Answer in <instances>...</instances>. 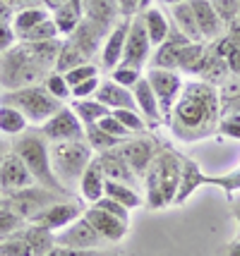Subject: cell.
Masks as SVG:
<instances>
[{
    "instance_id": "cell-1",
    "label": "cell",
    "mask_w": 240,
    "mask_h": 256,
    "mask_svg": "<svg viewBox=\"0 0 240 256\" xmlns=\"http://www.w3.org/2000/svg\"><path fill=\"white\" fill-rule=\"evenodd\" d=\"M221 96L218 89L209 82L194 79L185 82L180 98L173 106V112L168 118V127L175 139L180 142H202L206 136L218 132L221 124Z\"/></svg>"
},
{
    "instance_id": "cell-2",
    "label": "cell",
    "mask_w": 240,
    "mask_h": 256,
    "mask_svg": "<svg viewBox=\"0 0 240 256\" xmlns=\"http://www.w3.org/2000/svg\"><path fill=\"white\" fill-rule=\"evenodd\" d=\"M63 41H44V44H15L0 56V86L5 91L22 89L46 79L53 67Z\"/></svg>"
},
{
    "instance_id": "cell-3",
    "label": "cell",
    "mask_w": 240,
    "mask_h": 256,
    "mask_svg": "<svg viewBox=\"0 0 240 256\" xmlns=\"http://www.w3.org/2000/svg\"><path fill=\"white\" fill-rule=\"evenodd\" d=\"M180 172H183V158L180 156H175L173 151L156 154L147 175L142 178L144 201H147L149 208L159 211V208L173 206L175 194H178V184H180Z\"/></svg>"
},
{
    "instance_id": "cell-4",
    "label": "cell",
    "mask_w": 240,
    "mask_h": 256,
    "mask_svg": "<svg viewBox=\"0 0 240 256\" xmlns=\"http://www.w3.org/2000/svg\"><path fill=\"white\" fill-rule=\"evenodd\" d=\"M12 151L22 158L24 166L29 168V172H32V178H34L36 184L72 196V192H68L60 184V180L56 178V172H53V168H51V144L46 142V136L41 132L39 134L24 132V134H20V136H15V139H12Z\"/></svg>"
},
{
    "instance_id": "cell-5",
    "label": "cell",
    "mask_w": 240,
    "mask_h": 256,
    "mask_svg": "<svg viewBox=\"0 0 240 256\" xmlns=\"http://www.w3.org/2000/svg\"><path fill=\"white\" fill-rule=\"evenodd\" d=\"M94 151L87 139H72V142H56L51 144V168L60 180V184L68 192L77 190L82 172L92 163Z\"/></svg>"
},
{
    "instance_id": "cell-6",
    "label": "cell",
    "mask_w": 240,
    "mask_h": 256,
    "mask_svg": "<svg viewBox=\"0 0 240 256\" xmlns=\"http://www.w3.org/2000/svg\"><path fill=\"white\" fill-rule=\"evenodd\" d=\"M0 103L17 108V110L27 118V122L36 124V127H41L46 120H51V118L65 106V103H60L58 98H53V96L44 89V84H32V86L5 91V94L0 96Z\"/></svg>"
},
{
    "instance_id": "cell-7",
    "label": "cell",
    "mask_w": 240,
    "mask_h": 256,
    "mask_svg": "<svg viewBox=\"0 0 240 256\" xmlns=\"http://www.w3.org/2000/svg\"><path fill=\"white\" fill-rule=\"evenodd\" d=\"M0 196H3V204L10 206L17 216H22L27 223L34 220L41 211H46L51 204H56V201H60V199H70L68 194L46 190V187H41V184H32V187H27V190L12 192V194H0Z\"/></svg>"
},
{
    "instance_id": "cell-8",
    "label": "cell",
    "mask_w": 240,
    "mask_h": 256,
    "mask_svg": "<svg viewBox=\"0 0 240 256\" xmlns=\"http://www.w3.org/2000/svg\"><path fill=\"white\" fill-rule=\"evenodd\" d=\"M144 77H147L149 86H151L154 96H156V100H159L163 120L168 122V118H171V112H173V106L178 103V98H180V91H183V86H185L183 74H180L178 70L149 67Z\"/></svg>"
},
{
    "instance_id": "cell-9",
    "label": "cell",
    "mask_w": 240,
    "mask_h": 256,
    "mask_svg": "<svg viewBox=\"0 0 240 256\" xmlns=\"http://www.w3.org/2000/svg\"><path fill=\"white\" fill-rule=\"evenodd\" d=\"M151 48H154V46H151V41H149V36H147L142 14H135V17L130 20V29H127V38H125V53H123L120 65L142 70V67L149 65V60H151Z\"/></svg>"
},
{
    "instance_id": "cell-10",
    "label": "cell",
    "mask_w": 240,
    "mask_h": 256,
    "mask_svg": "<svg viewBox=\"0 0 240 256\" xmlns=\"http://www.w3.org/2000/svg\"><path fill=\"white\" fill-rule=\"evenodd\" d=\"M41 134L46 136L48 144L56 142H72V139H84V124L70 106H63L60 110L41 124Z\"/></svg>"
},
{
    "instance_id": "cell-11",
    "label": "cell",
    "mask_w": 240,
    "mask_h": 256,
    "mask_svg": "<svg viewBox=\"0 0 240 256\" xmlns=\"http://www.w3.org/2000/svg\"><path fill=\"white\" fill-rule=\"evenodd\" d=\"M82 216H84L82 201L70 196V199H60V201H56V204H51L46 211H41L34 220H29V223L41 225V228H46L51 232H60L63 228H68L70 223H75Z\"/></svg>"
},
{
    "instance_id": "cell-12",
    "label": "cell",
    "mask_w": 240,
    "mask_h": 256,
    "mask_svg": "<svg viewBox=\"0 0 240 256\" xmlns=\"http://www.w3.org/2000/svg\"><path fill=\"white\" fill-rule=\"evenodd\" d=\"M56 244L70 246V249H99L106 242H103L101 234L94 230V225L82 216L75 223H70L68 228H63L60 232H56Z\"/></svg>"
},
{
    "instance_id": "cell-13",
    "label": "cell",
    "mask_w": 240,
    "mask_h": 256,
    "mask_svg": "<svg viewBox=\"0 0 240 256\" xmlns=\"http://www.w3.org/2000/svg\"><path fill=\"white\" fill-rule=\"evenodd\" d=\"M118 154L125 158V163L132 168V172L137 175L139 180L147 175L149 166L154 163V158H156V146L151 139H127L123 144L118 146Z\"/></svg>"
},
{
    "instance_id": "cell-14",
    "label": "cell",
    "mask_w": 240,
    "mask_h": 256,
    "mask_svg": "<svg viewBox=\"0 0 240 256\" xmlns=\"http://www.w3.org/2000/svg\"><path fill=\"white\" fill-rule=\"evenodd\" d=\"M130 20L132 17H123L108 29L106 38L101 44V67L103 70H113V67L120 65L123 60V53H125V38H127V29H130Z\"/></svg>"
},
{
    "instance_id": "cell-15",
    "label": "cell",
    "mask_w": 240,
    "mask_h": 256,
    "mask_svg": "<svg viewBox=\"0 0 240 256\" xmlns=\"http://www.w3.org/2000/svg\"><path fill=\"white\" fill-rule=\"evenodd\" d=\"M36 184L29 168L22 163V158L17 156L15 151L8 154V158L3 160L0 166V194H12V192H20V190H27Z\"/></svg>"
},
{
    "instance_id": "cell-16",
    "label": "cell",
    "mask_w": 240,
    "mask_h": 256,
    "mask_svg": "<svg viewBox=\"0 0 240 256\" xmlns=\"http://www.w3.org/2000/svg\"><path fill=\"white\" fill-rule=\"evenodd\" d=\"M84 218L94 225V230L103 237V242H111V244L123 242L127 234V228H130V223L115 218L111 213L101 211V208H96V206H89V208L84 211Z\"/></svg>"
},
{
    "instance_id": "cell-17",
    "label": "cell",
    "mask_w": 240,
    "mask_h": 256,
    "mask_svg": "<svg viewBox=\"0 0 240 256\" xmlns=\"http://www.w3.org/2000/svg\"><path fill=\"white\" fill-rule=\"evenodd\" d=\"M202 187H209V175H206L199 163H194L192 158H183V172H180V184L173 206H183L192 199V194Z\"/></svg>"
},
{
    "instance_id": "cell-18",
    "label": "cell",
    "mask_w": 240,
    "mask_h": 256,
    "mask_svg": "<svg viewBox=\"0 0 240 256\" xmlns=\"http://www.w3.org/2000/svg\"><path fill=\"white\" fill-rule=\"evenodd\" d=\"M99 163H101V170L106 180L111 182H123V184H132V187H142V180L132 172V168L125 163V158L118 154V148H111V151H103V154H96Z\"/></svg>"
},
{
    "instance_id": "cell-19",
    "label": "cell",
    "mask_w": 240,
    "mask_h": 256,
    "mask_svg": "<svg viewBox=\"0 0 240 256\" xmlns=\"http://www.w3.org/2000/svg\"><path fill=\"white\" fill-rule=\"evenodd\" d=\"M190 8L194 12V20L199 24V32L204 36V41H216L223 36L226 24L218 17V12L214 10L211 0H190Z\"/></svg>"
},
{
    "instance_id": "cell-20",
    "label": "cell",
    "mask_w": 240,
    "mask_h": 256,
    "mask_svg": "<svg viewBox=\"0 0 240 256\" xmlns=\"http://www.w3.org/2000/svg\"><path fill=\"white\" fill-rule=\"evenodd\" d=\"M77 192H80L82 204H96L99 199H103V194H106V175H103L101 163H99L96 156L92 158L87 170L82 172Z\"/></svg>"
},
{
    "instance_id": "cell-21",
    "label": "cell",
    "mask_w": 240,
    "mask_h": 256,
    "mask_svg": "<svg viewBox=\"0 0 240 256\" xmlns=\"http://www.w3.org/2000/svg\"><path fill=\"white\" fill-rule=\"evenodd\" d=\"M132 94H135V106H137L139 115L144 118L147 127H159V124L166 122V120H163V115H161L159 100H156L154 91H151V86H149L147 77L139 79L137 86L132 89Z\"/></svg>"
},
{
    "instance_id": "cell-22",
    "label": "cell",
    "mask_w": 240,
    "mask_h": 256,
    "mask_svg": "<svg viewBox=\"0 0 240 256\" xmlns=\"http://www.w3.org/2000/svg\"><path fill=\"white\" fill-rule=\"evenodd\" d=\"M190 44L183 34H178L175 29H171V36L163 41L161 46H156L154 56L149 60V67H161V70H178V60H180V50L183 46Z\"/></svg>"
},
{
    "instance_id": "cell-23",
    "label": "cell",
    "mask_w": 240,
    "mask_h": 256,
    "mask_svg": "<svg viewBox=\"0 0 240 256\" xmlns=\"http://www.w3.org/2000/svg\"><path fill=\"white\" fill-rule=\"evenodd\" d=\"M94 98L101 100L108 110H123V108H135V110H137L132 89H125V86L115 84L113 79H106V82H101V84H99V91H96V96H94Z\"/></svg>"
},
{
    "instance_id": "cell-24",
    "label": "cell",
    "mask_w": 240,
    "mask_h": 256,
    "mask_svg": "<svg viewBox=\"0 0 240 256\" xmlns=\"http://www.w3.org/2000/svg\"><path fill=\"white\" fill-rule=\"evenodd\" d=\"M106 34H108V29H103V26L89 22V20H82L80 26L75 29V34L70 36V41L77 46L82 53L87 56V60H89L96 50H101V44H103V38H106Z\"/></svg>"
},
{
    "instance_id": "cell-25",
    "label": "cell",
    "mask_w": 240,
    "mask_h": 256,
    "mask_svg": "<svg viewBox=\"0 0 240 256\" xmlns=\"http://www.w3.org/2000/svg\"><path fill=\"white\" fill-rule=\"evenodd\" d=\"M171 17H173V29L178 34H183L187 41L192 44H206L202 32H199V24L194 20V12L190 8V0H183L178 5L171 8Z\"/></svg>"
},
{
    "instance_id": "cell-26",
    "label": "cell",
    "mask_w": 240,
    "mask_h": 256,
    "mask_svg": "<svg viewBox=\"0 0 240 256\" xmlns=\"http://www.w3.org/2000/svg\"><path fill=\"white\" fill-rule=\"evenodd\" d=\"M142 14V22H144V29H147V36L151 46L156 48L161 46L168 36H171V22H168V14L161 10V8H154V5H149L147 10L139 12Z\"/></svg>"
},
{
    "instance_id": "cell-27",
    "label": "cell",
    "mask_w": 240,
    "mask_h": 256,
    "mask_svg": "<svg viewBox=\"0 0 240 256\" xmlns=\"http://www.w3.org/2000/svg\"><path fill=\"white\" fill-rule=\"evenodd\" d=\"M17 234L32 249V256H46L53 246H56V232H51L46 228L36 223H24L22 230H17Z\"/></svg>"
},
{
    "instance_id": "cell-28",
    "label": "cell",
    "mask_w": 240,
    "mask_h": 256,
    "mask_svg": "<svg viewBox=\"0 0 240 256\" xmlns=\"http://www.w3.org/2000/svg\"><path fill=\"white\" fill-rule=\"evenodd\" d=\"M118 0H84V20L111 29L118 22Z\"/></svg>"
},
{
    "instance_id": "cell-29",
    "label": "cell",
    "mask_w": 240,
    "mask_h": 256,
    "mask_svg": "<svg viewBox=\"0 0 240 256\" xmlns=\"http://www.w3.org/2000/svg\"><path fill=\"white\" fill-rule=\"evenodd\" d=\"M108 199L123 204L127 211H135L139 206H144V196L139 194V187H132V184H123V182H111L106 180V194Z\"/></svg>"
},
{
    "instance_id": "cell-30",
    "label": "cell",
    "mask_w": 240,
    "mask_h": 256,
    "mask_svg": "<svg viewBox=\"0 0 240 256\" xmlns=\"http://www.w3.org/2000/svg\"><path fill=\"white\" fill-rule=\"evenodd\" d=\"M51 14H48V10L41 5V8H22L20 12H15L12 14V32H15V36H17V41L22 38L24 34H29L32 29H34L36 24H41L44 20H48Z\"/></svg>"
},
{
    "instance_id": "cell-31",
    "label": "cell",
    "mask_w": 240,
    "mask_h": 256,
    "mask_svg": "<svg viewBox=\"0 0 240 256\" xmlns=\"http://www.w3.org/2000/svg\"><path fill=\"white\" fill-rule=\"evenodd\" d=\"M70 108L75 110V115L80 118V122L84 124V127H87V124H96L99 120H103V118L111 112L101 100H96V98H77L70 103Z\"/></svg>"
},
{
    "instance_id": "cell-32",
    "label": "cell",
    "mask_w": 240,
    "mask_h": 256,
    "mask_svg": "<svg viewBox=\"0 0 240 256\" xmlns=\"http://www.w3.org/2000/svg\"><path fill=\"white\" fill-rule=\"evenodd\" d=\"M27 127H29V122H27V118H24L22 112L17 110V108H12V106L0 103V134L3 136L15 139V136L27 132Z\"/></svg>"
},
{
    "instance_id": "cell-33",
    "label": "cell",
    "mask_w": 240,
    "mask_h": 256,
    "mask_svg": "<svg viewBox=\"0 0 240 256\" xmlns=\"http://www.w3.org/2000/svg\"><path fill=\"white\" fill-rule=\"evenodd\" d=\"M84 62H89L87 60V56L82 53L77 46L72 44V41H63L60 44V50H58V58H56V72H60V74H65V72H70V70H75V67L84 65Z\"/></svg>"
},
{
    "instance_id": "cell-34",
    "label": "cell",
    "mask_w": 240,
    "mask_h": 256,
    "mask_svg": "<svg viewBox=\"0 0 240 256\" xmlns=\"http://www.w3.org/2000/svg\"><path fill=\"white\" fill-rule=\"evenodd\" d=\"M51 17H53V22H56V29L60 36H72L75 34V29L80 26V22L84 20L77 10H72L68 2L65 5H60L58 10L51 12Z\"/></svg>"
},
{
    "instance_id": "cell-35",
    "label": "cell",
    "mask_w": 240,
    "mask_h": 256,
    "mask_svg": "<svg viewBox=\"0 0 240 256\" xmlns=\"http://www.w3.org/2000/svg\"><path fill=\"white\" fill-rule=\"evenodd\" d=\"M84 139H87V144L92 146L94 154H103V151L118 148V146L123 144L120 139H115V136L103 132L99 124H87V127H84Z\"/></svg>"
},
{
    "instance_id": "cell-36",
    "label": "cell",
    "mask_w": 240,
    "mask_h": 256,
    "mask_svg": "<svg viewBox=\"0 0 240 256\" xmlns=\"http://www.w3.org/2000/svg\"><path fill=\"white\" fill-rule=\"evenodd\" d=\"M209 187H218L228 199H235L240 192V168H233L221 175H209Z\"/></svg>"
},
{
    "instance_id": "cell-37",
    "label": "cell",
    "mask_w": 240,
    "mask_h": 256,
    "mask_svg": "<svg viewBox=\"0 0 240 256\" xmlns=\"http://www.w3.org/2000/svg\"><path fill=\"white\" fill-rule=\"evenodd\" d=\"M58 36L60 34L56 29V22H53V17H48L41 24H36L29 34H24L20 38V44H44V41H56Z\"/></svg>"
},
{
    "instance_id": "cell-38",
    "label": "cell",
    "mask_w": 240,
    "mask_h": 256,
    "mask_svg": "<svg viewBox=\"0 0 240 256\" xmlns=\"http://www.w3.org/2000/svg\"><path fill=\"white\" fill-rule=\"evenodd\" d=\"M44 89L53 96V98H58L60 103H70L72 100V91H70V84L65 82V77L60 74V72H51L46 79H44Z\"/></svg>"
},
{
    "instance_id": "cell-39",
    "label": "cell",
    "mask_w": 240,
    "mask_h": 256,
    "mask_svg": "<svg viewBox=\"0 0 240 256\" xmlns=\"http://www.w3.org/2000/svg\"><path fill=\"white\" fill-rule=\"evenodd\" d=\"M24 223H27V220H24L22 216H17L10 206H5V204L0 206V240L15 234L17 230H22Z\"/></svg>"
},
{
    "instance_id": "cell-40",
    "label": "cell",
    "mask_w": 240,
    "mask_h": 256,
    "mask_svg": "<svg viewBox=\"0 0 240 256\" xmlns=\"http://www.w3.org/2000/svg\"><path fill=\"white\" fill-rule=\"evenodd\" d=\"M120 120V124L125 127L130 134H139L147 130V122H144V118L139 115V110H135V108H123V110H111Z\"/></svg>"
},
{
    "instance_id": "cell-41",
    "label": "cell",
    "mask_w": 240,
    "mask_h": 256,
    "mask_svg": "<svg viewBox=\"0 0 240 256\" xmlns=\"http://www.w3.org/2000/svg\"><path fill=\"white\" fill-rule=\"evenodd\" d=\"M111 79H113L115 84L125 86V89H135L137 82L142 79V70H137V67H127V65H118L111 70Z\"/></svg>"
},
{
    "instance_id": "cell-42",
    "label": "cell",
    "mask_w": 240,
    "mask_h": 256,
    "mask_svg": "<svg viewBox=\"0 0 240 256\" xmlns=\"http://www.w3.org/2000/svg\"><path fill=\"white\" fill-rule=\"evenodd\" d=\"M0 256H32V249L20 234L15 232L10 237L0 240Z\"/></svg>"
},
{
    "instance_id": "cell-43",
    "label": "cell",
    "mask_w": 240,
    "mask_h": 256,
    "mask_svg": "<svg viewBox=\"0 0 240 256\" xmlns=\"http://www.w3.org/2000/svg\"><path fill=\"white\" fill-rule=\"evenodd\" d=\"M63 77H65V82L70 84V89H72L75 84H82V82H87V79L99 77V67L94 65V62H84V65H80V67H75V70H70V72H65Z\"/></svg>"
},
{
    "instance_id": "cell-44",
    "label": "cell",
    "mask_w": 240,
    "mask_h": 256,
    "mask_svg": "<svg viewBox=\"0 0 240 256\" xmlns=\"http://www.w3.org/2000/svg\"><path fill=\"white\" fill-rule=\"evenodd\" d=\"M96 124H99V127H101V130H103L106 134H111V136H115V139H120V142H127V139L132 136V134H130V132L125 130V127L120 124V120L115 118L113 112H108V115H106L103 120H99Z\"/></svg>"
},
{
    "instance_id": "cell-45",
    "label": "cell",
    "mask_w": 240,
    "mask_h": 256,
    "mask_svg": "<svg viewBox=\"0 0 240 256\" xmlns=\"http://www.w3.org/2000/svg\"><path fill=\"white\" fill-rule=\"evenodd\" d=\"M211 5H214V10L218 12V17L223 20V24H226V26L235 22V17H238V8H240V0H211Z\"/></svg>"
},
{
    "instance_id": "cell-46",
    "label": "cell",
    "mask_w": 240,
    "mask_h": 256,
    "mask_svg": "<svg viewBox=\"0 0 240 256\" xmlns=\"http://www.w3.org/2000/svg\"><path fill=\"white\" fill-rule=\"evenodd\" d=\"M218 132L228 139H235L240 142V112H226L221 118V124H218Z\"/></svg>"
},
{
    "instance_id": "cell-47",
    "label": "cell",
    "mask_w": 240,
    "mask_h": 256,
    "mask_svg": "<svg viewBox=\"0 0 240 256\" xmlns=\"http://www.w3.org/2000/svg\"><path fill=\"white\" fill-rule=\"evenodd\" d=\"M92 206H96V208H101V211H106V213H111V216L120 218V220H125V223H130V211H127L123 204H118V201L108 199V196L99 199L96 204H92Z\"/></svg>"
},
{
    "instance_id": "cell-48",
    "label": "cell",
    "mask_w": 240,
    "mask_h": 256,
    "mask_svg": "<svg viewBox=\"0 0 240 256\" xmlns=\"http://www.w3.org/2000/svg\"><path fill=\"white\" fill-rule=\"evenodd\" d=\"M99 84H101V79L99 77H92L87 79V82H82V84H75L72 86V100L77 98H94L96 96V91H99Z\"/></svg>"
},
{
    "instance_id": "cell-49",
    "label": "cell",
    "mask_w": 240,
    "mask_h": 256,
    "mask_svg": "<svg viewBox=\"0 0 240 256\" xmlns=\"http://www.w3.org/2000/svg\"><path fill=\"white\" fill-rule=\"evenodd\" d=\"M15 44H17V36H15V32H12V20L0 17V56L8 53Z\"/></svg>"
},
{
    "instance_id": "cell-50",
    "label": "cell",
    "mask_w": 240,
    "mask_h": 256,
    "mask_svg": "<svg viewBox=\"0 0 240 256\" xmlns=\"http://www.w3.org/2000/svg\"><path fill=\"white\" fill-rule=\"evenodd\" d=\"M46 256H103L101 249H70V246H53Z\"/></svg>"
},
{
    "instance_id": "cell-51",
    "label": "cell",
    "mask_w": 240,
    "mask_h": 256,
    "mask_svg": "<svg viewBox=\"0 0 240 256\" xmlns=\"http://www.w3.org/2000/svg\"><path fill=\"white\" fill-rule=\"evenodd\" d=\"M120 17H135L139 12V0H118Z\"/></svg>"
},
{
    "instance_id": "cell-52",
    "label": "cell",
    "mask_w": 240,
    "mask_h": 256,
    "mask_svg": "<svg viewBox=\"0 0 240 256\" xmlns=\"http://www.w3.org/2000/svg\"><path fill=\"white\" fill-rule=\"evenodd\" d=\"M226 67H228V72L233 74V77H240V50L238 48L226 58Z\"/></svg>"
},
{
    "instance_id": "cell-53",
    "label": "cell",
    "mask_w": 240,
    "mask_h": 256,
    "mask_svg": "<svg viewBox=\"0 0 240 256\" xmlns=\"http://www.w3.org/2000/svg\"><path fill=\"white\" fill-rule=\"evenodd\" d=\"M226 36H228L230 41H233V46L240 50V24L238 22H233L226 26Z\"/></svg>"
},
{
    "instance_id": "cell-54",
    "label": "cell",
    "mask_w": 240,
    "mask_h": 256,
    "mask_svg": "<svg viewBox=\"0 0 240 256\" xmlns=\"http://www.w3.org/2000/svg\"><path fill=\"white\" fill-rule=\"evenodd\" d=\"M10 151H12V142H8V136H3V134H0V166H3V160L8 158Z\"/></svg>"
},
{
    "instance_id": "cell-55",
    "label": "cell",
    "mask_w": 240,
    "mask_h": 256,
    "mask_svg": "<svg viewBox=\"0 0 240 256\" xmlns=\"http://www.w3.org/2000/svg\"><path fill=\"white\" fill-rule=\"evenodd\" d=\"M41 5H44L48 12H53V10H58L60 5H65V0H41Z\"/></svg>"
},
{
    "instance_id": "cell-56",
    "label": "cell",
    "mask_w": 240,
    "mask_h": 256,
    "mask_svg": "<svg viewBox=\"0 0 240 256\" xmlns=\"http://www.w3.org/2000/svg\"><path fill=\"white\" fill-rule=\"evenodd\" d=\"M65 2H68L72 10H77L82 17H84V0H65Z\"/></svg>"
},
{
    "instance_id": "cell-57",
    "label": "cell",
    "mask_w": 240,
    "mask_h": 256,
    "mask_svg": "<svg viewBox=\"0 0 240 256\" xmlns=\"http://www.w3.org/2000/svg\"><path fill=\"white\" fill-rule=\"evenodd\" d=\"M233 218H235V230H238V237H240V199L233 204Z\"/></svg>"
},
{
    "instance_id": "cell-58",
    "label": "cell",
    "mask_w": 240,
    "mask_h": 256,
    "mask_svg": "<svg viewBox=\"0 0 240 256\" xmlns=\"http://www.w3.org/2000/svg\"><path fill=\"white\" fill-rule=\"evenodd\" d=\"M228 256H240V237L228 244Z\"/></svg>"
},
{
    "instance_id": "cell-59",
    "label": "cell",
    "mask_w": 240,
    "mask_h": 256,
    "mask_svg": "<svg viewBox=\"0 0 240 256\" xmlns=\"http://www.w3.org/2000/svg\"><path fill=\"white\" fill-rule=\"evenodd\" d=\"M154 2H161L163 8H173V5H178V2H183V0H154Z\"/></svg>"
},
{
    "instance_id": "cell-60",
    "label": "cell",
    "mask_w": 240,
    "mask_h": 256,
    "mask_svg": "<svg viewBox=\"0 0 240 256\" xmlns=\"http://www.w3.org/2000/svg\"><path fill=\"white\" fill-rule=\"evenodd\" d=\"M151 2H154V0H139V12H142V10H147V8L151 5Z\"/></svg>"
},
{
    "instance_id": "cell-61",
    "label": "cell",
    "mask_w": 240,
    "mask_h": 256,
    "mask_svg": "<svg viewBox=\"0 0 240 256\" xmlns=\"http://www.w3.org/2000/svg\"><path fill=\"white\" fill-rule=\"evenodd\" d=\"M8 5H17V2H27V0H5Z\"/></svg>"
},
{
    "instance_id": "cell-62",
    "label": "cell",
    "mask_w": 240,
    "mask_h": 256,
    "mask_svg": "<svg viewBox=\"0 0 240 256\" xmlns=\"http://www.w3.org/2000/svg\"><path fill=\"white\" fill-rule=\"evenodd\" d=\"M235 22H238V24H240V8H238V17H235Z\"/></svg>"
},
{
    "instance_id": "cell-63",
    "label": "cell",
    "mask_w": 240,
    "mask_h": 256,
    "mask_svg": "<svg viewBox=\"0 0 240 256\" xmlns=\"http://www.w3.org/2000/svg\"><path fill=\"white\" fill-rule=\"evenodd\" d=\"M0 206H3V196H0Z\"/></svg>"
}]
</instances>
